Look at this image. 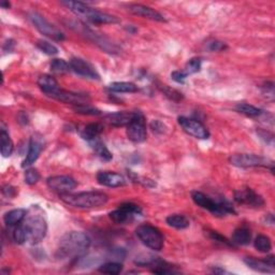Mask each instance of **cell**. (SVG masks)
Listing matches in <instances>:
<instances>
[{"mask_svg":"<svg viewBox=\"0 0 275 275\" xmlns=\"http://www.w3.org/2000/svg\"><path fill=\"white\" fill-rule=\"evenodd\" d=\"M44 148V142H43L42 136H34L30 142V148H28V153L26 155V158L24 159L23 164H22V167L23 168H28L32 166L38 160V158L40 157L41 152Z\"/></svg>","mask_w":275,"mask_h":275,"instance_id":"cell-16","label":"cell"},{"mask_svg":"<svg viewBox=\"0 0 275 275\" xmlns=\"http://www.w3.org/2000/svg\"><path fill=\"white\" fill-rule=\"evenodd\" d=\"M236 110L238 113L244 114L248 118H260L262 115L264 114V112L262 110V108H258L248 104H238L236 106Z\"/></svg>","mask_w":275,"mask_h":275,"instance_id":"cell-28","label":"cell"},{"mask_svg":"<svg viewBox=\"0 0 275 275\" xmlns=\"http://www.w3.org/2000/svg\"><path fill=\"white\" fill-rule=\"evenodd\" d=\"M28 16H30V20H32L34 26L37 28L42 34H44L46 37L53 39L55 41H64L66 39L64 32H60V30H58V28L54 26L53 24H50L48 20H46L41 16V14L32 11L28 14Z\"/></svg>","mask_w":275,"mask_h":275,"instance_id":"cell-8","label":"cell"},{"mask_svg":"<svg viewBox=\"0 0 275 275\" xmlns=\"http://www.w3.org/2000/svg\"><path fill=\"white\" fill-rule=\"evenodd\" d=\"M46 184L50 190L60 194H69L78 186L76 180L68 176H55L48 178Z\"/></svg>","mask_w":275,"mask_h":275,"instance_id":"cell-13","label":"cell"},{"mask_svg":"<svg viewBox=\"0 0 275 275\" xmlns=\"http://www.w3.org/2000/svg\"><path fill=\"white\" fill-rule=\"evenodd\" d=\"M166 222H167V224L170 227L180 229V230L188 228L190 227V220H188L186 216L180 215V214H173V215L168 216Z\"/></svg>","mask_w":275,"mask_h":275,"instance_id":"cell-27","label":"cell"},{"mask_svg":"<svg viewBox=\"0 0 275 275\" xmlns=\"http://www.w3.org/2000/svg\"><path fill=\"white\" fill-rule=\"evenodd\" d=\"M232 166L238 168H270L273 171V162L270 159L254 154H234L229 158Z\"/></svg>","mask_w":275,"mask_h":275,"instance_id":"cell-7","label":"cell"},{"mask_svg":"<svg viewBox=\"0 0 275 275\" xmlns=\"http://www.w3.org/2000/svg\"><path fill=\"white\" fill-rule=\"evenodd\" d=\"M201 64H202L201 60L198 58V57H194V58H192L186 64L185 69L183 71L187 76L197 74V72H199L201 69Z\"/></svg>","mask_w":275,"mask_h":275,"instance_id":"cell-38","label":"cell"},{"mask_svg":"<svg viewBox=\"0 0 275 275\" xmlns=\"http://www.w3.org/2000/svg\"><path fill=\"white\" fill-rule=\"evenodd\" d=\"M128 139L134 143H141L146 140V118L141 112H136L134 120L126 127Z\"/></svg>","mask_w":275,"mask_h":275,"instance_id":"cell-9","label":"cell"},{"mask_svg":"<svg viewBox=\"0 0 275 275\" xmlns=\"http://www.w3.org/2000/svg\"><path fill=\"white\" fill-rule=\"evenodd\" d=\"M60 199L64 204L76 208H96L104 206L108 197L101 192H85L78 194H62Z\"/></svg>","mask_w":275,"mask_h":275,"instance_id":"cell-3","label":"cell"},{"mask_svg":"<svg viewBox=\"0 0 275 275\" xmlns=\"http://www.w3.org/2000/svg\"><path fill=\"white\" fill-rule=\"evenodd\" d=\"M99 272L110 275H118L122 271V264L120 262H106L99 266Z\"/></svg>","mask_w":275,"mask_h":275,"instance_id":"cell-33","label":"cell"},{"mask_svg":"<svg viewBox=\"0 0 275 275\" xmlns=\"http://www.w3.org/2000/svg\"><path fill=\"white\" fill-rule=\"evenodd\" d=\"M178 124L182 127L184 132L194 138H197V139L206 140L208 139L210 132L206 129V127L202 124L201 122L192 118H187L184 116L178 118Z\"/></svg>","mask_w":275,"mask_h":275,"instance_id":"cell-12","label":"cell"},{"mask_svg":"<svg viewBox=\"0 0 275 275\" xmlns=\"http://www.w3.org/2000/svg\"><path fill=\"white\" fill-rule=\"evenodd\" d=\"M98 183L106 187H120L126 185V178L120 173L102 171L97 174Z\"/></svg>","mask_w":275,"mask_h":275,"instance_id":"cell-19","label":"cell"},{"mask_svg":"<svg viewBox=\"0 0 275 275\" xmlns=\"http://www.w3.org/2000/svg\"><path fill=\"white\" fill-rule=\"evenodd\" d=\"M37 46L41 50V52H43L46 55L53 56V55L58 54V48H57L54 44H52V43L46 41V40H38Z\"/></svg>","mask_w":275,"mask_h":275,"instance_id":"cell-37","label":"cell"},{"mask_svg":"<svg viewBox=\"0 0 275 275\" xmlns=\"http://www.w3.org/2000/svg\"><path fill=\"white\" fill-rule=\"evenodd\" d=\"M2 192H4V194L6 197H9V198H12V197H14L16 194V188L12 187V186H9V185H6L4 187Z\"/></svg>","mask_w":275,"mask_h":275,"instance_id":"cell-46","label":"cell"},{"mask_svg":"<svg viewBox=\"0 0 275 275\" xmlns=\"http://www.w3.org/2000/svg\"><path fill=\"white\" fill-rule=\"evenodd\" d=\"M108 90L114 92H136L139 90L138 86L130 82H114L108 85Z\"/></svg>","mask_w":275,"mask_h":275,"instance_id":"cell-30","label":"cell"},{"mask_svg":"<svg viewBox=\"0 0 275 275\" xmlns=\"http://www.w3.org/2000/svg\"><path fill=\"white\" fill-rule=\"evenodd\" d=\"M90 244L92 240L88 234L81 231H71L60 238L56 257L58 259L78 258L88 252Z\"/></svg>","mask_w":275,"mask_h":275,"instance_id":"cell-1","label":"cell"},{"mask_svg":"<svg viewBox=\"0 0 275 275\" xmlns=\"http://www.w3.org/2000/svg\"><path fill=\"white\" fill-rule=\"evenodd\" d=\"M26 215H27L26 210L16 208V210H12V211L6 212L4 217V224L6 226L16 227V226L20 225V222H23Z\"/></svg>","mask_w":275,"mask_h":275,"instance_id":"cell-23","label":"cell"},{"mask_svg":"<svg viewBox=\"0 0 275 275\" xmlns=\"http://www.w3.org/2000/svg\"><path fill=\"white\" fill-rule=\"evenodd\" d=\"M266 222L268 225L273 226V224H274V217H273V215L272 214H268L266 216Z\"/></svg>","mask_w":275,"mask_h":275,"instance_id":"cell-47","label":"cell"},{"mask_svg":"<svg viewBox=\"0 0 275 275\" xmlns=\"http://www.w3.org/2000/svg\"><path fill=\"white\" fill-rule=\"evenodd\" d=\"M64 6L74 12L76 16L83 18L86 22H90L92 24L96 25H104V24H118L120 23V20L108 14L106 12H101L96 9H92L86 4L81 2H62Z\"/></svg>","mask_w":275,"mask_h":275,"instance_id":"cell-2","label":"cell"},{"mask_svg":"<svg viewBox=\"0 0 275 275\" xmlns=\"http://www.w3.org/2000/svg\"><path fill=\"white\" fill-rule=\"evenodd\" d=\"M212 272H213V273H215V274H224V273H228L227 271L220 269V268H215V269H213V270H212Z\"/></svg>","mask_w":275,"mask_h":275,"instance_id":"cell-48","label":"cell"},{"mask_svg":"<svg viewBox=\"0 0 275 275\" xmlns=\"http://www.w3.org/2000/svg\"><path fill=\"white\" fill-rule=\"evenodd\" d=\"M82 28H83L82 32L85 34V37H88L90 40H92V42H95L98 46H100L101 48L104 50L106 52L111 53V54L118 52V46L115 44H113V43H111L104 37H102V36L94 32L92 30H90V28H88V27H85L84 25H82Z\"/></svg>","mask_w":275,"mask_h":275,"instance_id":"cell-17","label":"cell"},{"mask_svg":"<svg viewBox=\"0 0 275 275\" xmlns=\"http://www.w3.org/2000/svg\"><path fill=\"white\" fill-rule=\"evenodd\" d=\"M40 173L37 169L28 168L25 172V183L28 185H34L39 182Z\"/></svg>","mask_w":275,"mask_h":275,"instance_id":"cell-39","label":"cell"},{"mask_svg":"<svg viewBox=\"0 0 275 275\" xmlns=\"http://www.w3.org/2000/svg\"><path fill=\"white\" fill-rule=\"evenodd\" d=\"M192 198L198 206L208 210V211L211 212L214 216L224 217L229 214H236L232 204L226 199L215 200L211 197H208V194L198 190L192 192Z\"/></svg>","mask_w":275,"mask_h":275,"instance_id":"cell-5","label":"cell"},{"mask_svg":"<svg viewBox=\"0 0 275 275\" xmlns=\"http://www.w3.org/2000/svg\"><path fill=\"white\" fill-rule=\"evenodd\" d=\"M258 134L260 136V138H262V140H264V142L273 144V140H274L273 134H271L269 132H266V130H258Z\"/></svg>","mask_w":275,"mask_h":275,"instance_id":"cell-45","label":"cell"},{"mask_svg":"<svg viewBox=\"0 0 275 275\" xmlns=\"http://www.w3.org/2000/svg\"><path fill=\"white\" fill-rule=\"evenodd\" d=\"M128 10L132 12L134 16H141L144 18H148L152 20H156V22H166L164 16L162 14L159 13L158 11L154 10L153 8H150V6H143V4H130L128 6Z\"/></svg>","mask_w":275,"mask_h":275,"instance_id":"cell-18","label":"cell"},{"mask_svg":"<svg viewBox=\"0 0 275 275\" xmlns=\"http://www.w3.org/2000/svg\"><path fill=\"white\" fill-rule=\"evenodd\" d=\"M39 208H32L30 213L26 215L22 222L27 236V242L36 245L43 241L48 232V224L41 213L38 212Z\"/></svg>","mask_w":275,"mask_h":275,"instance_id":"cell-4","label":"cell"},{"mask_svg":"<svg viewBox=\"0 0 275 275\" xmlns=\"http://www.w3.org/2000/svg\"><path fill=\"white\" fill-rule=\"evenodd\" d=\"M234 201L238 204L248 208H262L264 206V198L252 188H242L234 192Z\"/></svg>","mask_w":275,"mask_h":275,"instance_id":"cell-11","label":"cell"},{"mask_svg":"<svg viewBox=\"0 0 275 275\" xmlns=\"http://www.w3.org/2000/svg\"><path fill=\"white\" fill-rule=\"evenodd\" d=\"M0 141H2V148H2V155L6 158L10 157L13 153L14 144L9 134L4 129H2V132H0Z\"/></svg>","mask_w":275,"mask_h":275,"instance_id":"cell-29","label":"cell"},{"mask_svg":"<svg viewBox=\"0 0 275 275\" xmlns=\"http://www.w3.org/2000/svg\"><path fill=\"white\" fill-rule=\"evenodd\" d=\"M150 128H152V130H153L154 132L164 134V129H166V126L162 124V122L160 120H153V122H150Z\"/></svg>","mask_w":275,"mask_h":275,"instance_id":"cell-44","label":"cell"},{"mask_svg":"<svg viewBox=\"0 0 275 275\" xmlns=\"http://www.w3.org/2000/svg\"><path fill=\"white\" fill-rule=\"evenodd\" d=\"M255 248L260 252H269L272 248V242L269 236L259 234L254 241Z\"/></svg>","mask_w":275,"mask_h":275,"instance_id":"cell-32","label":"cell"},{"mask_svg":"<svg viewBox=\"0 0 275 275\" xmlns=\"http://www.w3.org/2000/svg\"><path fill=\"white\" fill-rule=\"evenodd\" d=\"M252 241V232L250 230L248 227H238V229L234 230V232L232 234V238H231V243L236 244V245H241L245 246L248 245Z\"/></svg>","mask_w":275,"mask_h":275,"instance_id":"cell-25","label":"cell"},{"mask_svg":"<svg viewBox=\"0 0 275 275\" xmlns=\"http://www.w3.org/2000/svg\"><path fill=\"white\" fill-rule=\"evenodd\" d=\"M50 71L54 72L56 74H68V72L71 71L70 64L64 60H60V58L53 60L50 64Z\"/></svg>","mask_w":275,"mask_h":275,"instance_id":"cell-31","label":"cell"},{"mask_svg":"<svg viewBox=\"0 0 275 275\" xmlns=\"http://www.w3.org/2000/svg\"><path fill=\"white\" fill-rule=\"evenodd\" d=\"M38 85L40 90L46 94V96H50L60 88V85L57 83L54 76L50 74H43L38 78Z\"/></svg>","mask_w":275,"mask_h":275,"instance_id":"cell-22","label":"cell"},{"mask_svg":"<svg viewBox=\"0 0 275 275\" xmlns=\"http://www.w3.org/2000/svg\"><path fill=\"white\" fill-rule=\"evenodd\" d=\"M136 115V112H127L122 111L106 115V120L108 124L114 127H127L132 122Z\"/></svg>","mask_w":275,"mask_h":275,"instance_id":"cell-20","label":"cell"},{"mask_svg":"<svg viewBox=\"0 0 275 275\" xmlns=\"http://www.w3.org/2000/svg\"><path fill=\"white\" fill-rule=\"evenodd\" d=\"M0 6H2V8H4V9H9L11 6L10 2H0Z\"/></svg>","mask_w":275,"mask_h":275,"instance_id":"cell-49","label":"cell"},{"mask_svg":"<svg viewBox=\"0 0 275 275\" xmlns=\"http://www.w3.org/2000/svg\"><path fill=\"white\" fill-rule=\"evenodd\" d=\"M104 132V126L99 122H92V124L86 125L81 132V136L88 142L99 138Z\"/></svg>","mask_w":275,"mask_h":275,"instance_id":"cell-26","label":"cell"},{"mask_svg":"<svg viewBox=\"0 0 275 275\" xmlns=\"http://www.w3.org/2000/svg\"><path fill=\"white\" fill-rule=\"evenodd\" d=\"M187 74H185V72L182 70H176V71H173L171 74V78L173 81H176V83L178 84H184L185 83V80L187 78Z\"/></svg>","mask_w":275,"mask_h":275,"instance_id":"cell-41","label":"cell"},{"mask_svg":"<svg viewBox=\"0 0 275 275\" xmlns=\"http://www.w3.org/2000/svg\"><path fill=\"white\" fill-rule=\"evenodd\" d=\"M48 97L53 98L55 100H58V101H60V102L74 104V106L88 104L90 101V96L86 95V94L72 92L62 90V88H58L53 94H50Z\"/></svg>","mask_w":275,"mask_h":275,"instance_id":"cell-14","label":"cell"},{"mask_svg":"<svg viewBox=\"0 0 275 275\" xmlns=\"http://www.w3.org/2000/svg\"><path fill=\"white\" fill-rule=\"evenodd\" d=\"M244 264L248 266L250 269L262 272V273H274L275 268L266 262V259H257L255 257H245Z\"/></svg>","mask_w":275,"mask_h":275,"instance_id":"cell-21","label":"cell"},{"mask_svg":"<svg viewBox=\"0 0 275 275\" xmlns=\"http://www.w3.org/2000/svg\"><path fill=\"white\" fill-rule=\"evenodd\" d=\"M74 110L78 114H82V115H90V116H97V115L101 114V111L98 110L97 108L90 106V104H80V106H74Z\"/></svg>","mask_w":275,"mask_h":275,"instance_id":"cell-34","label":"cell"},{"mask_svg":"<svg viewBox=\"0 0 275 275\" xmlns=\"http://www.w3.org/2000/svg\"><path fill=\"white\" fill-rule=\"evenodd\" d=\"M262 92L266 96V98L273 99V97H274V84L272 82H266L262 86Z\"/></svg>","mask_w":275,"mask_h":275,"instance_id":"cell-43","label":"cell"},{"mask_svg":"<svg viewBox=\"0 0 275 275\" xmlns=\"http://www.w3.org/2000/svg\"><path fill=\"white\" fill-rule=\"evenodd\" d=\"M141 214L142 210L139 206L132 204V202H126V204H120L118 210L111 212L108 216L115 224H127L132 222L136 216Z\"/></svg>","mask_w":275,"mask_h":275,"instance_id":"cell-10","label":"cell"},{"mask_svg":"<svg viewBox=\"0 0 275 275\" xmlns=\"http://www.w3.org/2000/svg\"><path fill=\"white\" fill-rule=\"evenodd\" d=\"M12 238L16 244H24L25 242H27L26 231L24 229V226L22 225V222L20 224V225L14 227L13 232H12Z\"/></svg>","mask_w":275,"mask_h":275,"instance_id":"cell-36","label":"cell"},{"mask_svg":"<svg viewBox=\"0 0 275 275\" xmlns=\"http://www.w3.org/2000/svg\"><path fill=\"white\" fill-rule=\"evenodd\" d=\"M206 48L208 50H211V52H222V50H225L227 48V46L224 42L212 40L208 42Z\"/></svg>","mask_w":275,"mask_h":275,"instance_id":"cell-40","label":"cell"},{"mask_svg":"<svg viewBox=\"0 0 275 275\" xmlns=\"http://www.w3.org/2000/svg\"><path fill=\"white\" fill-rule=\"evenodd\" d=\"M208 234H210V238H211L212 240H214V241L220 242L222 244H226V245H229V246L232 245V243H231L229 240H227L225 236H222L218 232H216V231H208Z\"/></svg>","mask_w":275,"mask_h":275,"instance_id":"cell-42","label":"cell"},{"mask_svg":"<svg viewBox=\"0 0 275 275\" xmlns=\"http://www.w3.org/2000/svg\"><path fill=\"white\" fill-rule=\"evenodd\" d=\"M88 143H90V148L94 150V152H95L96 155L100 159H102V160H104V162L112 160V158H113L112 153L108 150L106 144L100 140V138H96V139L90 141Z\"/></svg>","mask_w":275,"mask_h":275,"instance_id":"cell-24","label":"cell"},{"mask_svg":"<svg viewBox=\"0 0 275 275\" xmlns=\"http://www.w3.org/2000/svg\"><path fill=\"white\" fill-rule=\"evenodd\" d=\"M69 64L71 67V71L76 72V74L90 80H97V81L100 80V76L97 70L86 60L74 57V58H72L70 60Z\"/></svg>","mask_w":275,"mask_h":275,"instance_id":"cell-15","label":"cell"},{"mask_svg":"<svg viewBox=\"0 0 275 275\" xmlns=\"http://www.w3.org/2000/svg\"><path fill=\"white\" fill-rule=\"evenodd\" d=\"M138 238L146 246L155 252L162 250L164 248V238L160 230L152 225H141L136 229Z\"/></svg>","mask_w":275,"mask_h":275,"instance_id":"cell-6","label":"cell"},{"mask_svg":"<svg viewBox=\"0 0 275 275\" xmlns=\"http://www.w3.org/2000/svg\"><path fill=\"white\" fill-rule=\"evenodd\" d=\"M159 90H160L164 92V96H167L172 101H176V102H178V101H180L183 99V94L182 92H178L174 88H171L167 85H160V86H159Z\"/></svg>","mask_w":275,"mask_h":275,"instance_id":"cell-35","label":"cell"}]
</instances>
